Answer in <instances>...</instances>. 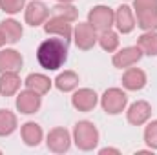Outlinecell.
<instances>
[{
  "mask_svg": "<svg viewBox=\"0 0 157 155\" xmlns=\"http://www.w3.org/2000/svg\"><path fill=\"white\" fill-rule=\"evenodd\" d=\"M48 17H49V7L42 0H31L29 4H26L24 18H26V24H29L31 28L44 26Z\"/></svg>",
  "mask_w": 157,
  "mask_h": 155,
  "instance_id": "9",
  "label": "cell"
},
{
  "mask_svg": "<svg viewBox=\"0 0 157 155\" xmlns=\"http://www.w3.org/2000/svg\"><path fill=\"white\" fill-rule=\"evenodd\" d=\"M0 31L4 33V37H6V40H7L9 44H17L18 40L22 39V33H24L22 24H20L18 20H15V18H6V20H2V22H0Z\"/></svg>",
  "mask_w": 157,
  "mask_h": 155,
  "instance_id": "18",
  "label": "cell"
},
{
  "mask_svg": "<svg viewBox=\"0 0 157 155\" xmlns=\"http://www.w3.org/2000/svg\"><path fill=\"white\" fill-rule=\"evenodd\" d=\"M144 142L150 150H157V119L150 120L144 128Z\"/></svg>",
  "mask_w": 157,
  "mask_h": 155,
  "instance_id": "26",
  "label": "cell"
},
{
  "mask_svg": "<svg viewBox=\"0 0 157 155\" xmlns=\"http://www.w3.org/2000/svg\"><path fill=\"white\" fill-rule=\"evenodd\" d=\"M97 31L88 24V22H78L77 26L73 28V42L78 49L88 51L97 44Z\"/></svg>",
  "mask_w": 157,
  "mask_h": 155,
  "instance_id": "8",
  "label": "cell"
},
{
  "mask_svg": "<svg viewBox=\"0 0 157 155\" xmlns=\"http://www.w3.org/2000/svg\"><path fill=\"white\" fill-rule=\"evenodd\" d=\"M141 59H143V51H141L139 46H126V47L117 49L113 53L112 62H113V66L119 68V70H126V68L135 66Z\"/></svg>",
  "mask_w": 157,
  "mask_h": 155,
  "instance_id": "10",
  "label": "cell"
},
{
  "mask_svg": "<svg viewBox=\"0 0 157 155\" xmlns=\"http://www.w3.org/2000/svg\"><path fill=\"white\" fill-rule=\"evenodd\" d=\"M22 80L18 77V71H6L0 73V95L2 97H11L18 93Z\"/></svg>",
  "mask_w": 157,
  "mask_h": 155,
  "instance_id": "17",
  "label": "cell"
},
{
  "mask_svg": "<svg viewBox=\"0 0 157 155\" xmlns=\"http://www.w3.org/2000/svg\"><path fill=\"white\" fill-rule=\"evenodd\" d=\"M6 42H7V40H6V37H4V33L0 31V47H2V46H4Z\"/></svg>",
  "mask_w": 157,
  "mask_h": 155,
  "instance_id": "30",
  "label": "cell"
},
{
  "mask_svg": "<svg viewBox=\"0 0 157 155\" xmlns=\"http://www.w3.org/2000/svg\"><path fill=\"white\" fill-rule=\"evenodd\" d=\"M150 117H152V106H150V102H146V100H135V102L130 104L128 110H126V119H128V122L133 124V126H143V124H146V122L150 120Z\"/></svg>",
  "mask_w": 157,
  "mask_h": 155,
  "instance_id": "12",
  "label": "cell"
},
{
  "mask_svg": "<svg viewBox=\"0 0 157 155\" xmlns=\"http://www.w3.org/2000/svg\"><path fill=\"white\" fill-rule=\"evenodd\" d=\"M26 7V0H0V9L7 15H17Z\"/></svg>",
  "mask_w": 157,
  "mask_h": 155,
  "instance_id": "27",
  "label": "cell"
},
{
  "mask_svg": "<svg viewBox=\"0 0 157 155\" xmlns=\"http://www.w3.org/2000/svg\"><path fill=\"white\" fill-rule=\"evenodd\" d=\"M53 11V15H59V17H64L66 20H70V22H75L78 17V9L70 2V4H66V2H57V6L51 9Z\"/></svg>",
  "mask_w": 157,
  "mask_h": 155,
  "instance_id": "25",
  "label": "cell"
},
{
  "mask_svg": "<svg viewBox=\"0 0 157 155\" xmlns=\"http://www.w3.org/2000/svg\"><path fill=\"white\" fill-rule=\"evenodd\" d=\"M20 135H22V141L26 146H39L44 139V131L40 128V124L33 122V120H28L22 124L20 128Z\"/></svg>",
  "mask_w": 157,
  "mask_h": 155,
  "instance_id": "16",
  "label": "cell"
},
{
  "mask_svg": "<svg viewBox=\"0 0 157 155\" xmlns=\"http://www.w3.org/2000/svg\"><path fill=\"white\" fill-rule=\"evenodd\" d=\"M101 106L108 115H119L128 106V95L121 88H110L101 97Z\"/></svg>",
  "mask_w": 157,
  "mask_h": 155,
  "instance_id": "4",
  "label": "cell"
},
{
  "mask_svg": "<svg viewBox=\"0 0 157 155\" xmlns=\"http://www.w3.org/2000/svg\"><path fill=\"white\" fill-rule=\"evenodd\" d=\"M121 82L128 91H139V89H143L146 86L148 78H146V73L141 68H126V71L122 73Z\"/></svg>",
  "mask_w": 157,
  "mask_h": 155,
  "instance_id": "14",
  "label": "cell"
},
{
  "mask_svg": "<svg viewBox=\"0 0 157 155\" xmlns=\"http://www.w3.org/2000/svg\"><path fill=\"white\" fill-rule=\"evenodd\" d=\"M71 141L73 139H71L70 131L66 128H60L59 126V128L49 130V133L46 137V146L53 153H66L70 150V146H71Z\"/></svg>",
  "mask_w": 157,
  "mask_h": 155,
  "instance_id": "6",
  "label": "cell"
},
{
  "mask_svg": "<svg viewBox=\"0 0 157 155\" xmlns=\"http://www.w3.org/2000/svg\"><path fill=\"white\" fill-rule=\"evenodd\" d=\"M99 153H101V155H106V153H113V155H119L121 152H119L117 148H102V150H99Z\"/></svg>",
  "mask_w": 157,
  "mask_h": 155,
  "instance_id": "29",
  "label": "cell"
},
{
  "mask_svg": "<svg viewBox=\"0 0 157 155\" xmlns=\"http://www.w3.org/2000/svg\"><path fill=\"white\" fill-rule=\"evenodd\" d=\"M99 46L104 49V51H108V53H115L119 49V33H115L113 29H108V31H102V33H99Z\"/></svg>",
  "mask_w": 157,
  "mask_h": 155,
  "instance_id": "24",
  "label": "cell"
},
{
  "mask_svg": "<svg viewBox=\"0 0 157 155\" xmlns=\"http://www.w3.org/2000/svg\"><path fill=\"white\" fill-rule=\"evenodd\" d=\"M71 104H73L75 110L88 113V112L95 110V106L99 104V95H97L91 88H80V89H77V91L73 93Z\"/></svg>",
  "mask_w": 157,
  "mask_h": 155,
  "instance_id": "11",
  "label": "cell"
},
{
  "mask_svg": "<svg viewBox=\"0 0 157 155\" xmlns=\"http://www.w3.org/2000/svg\"><path fill=\"white\" fill-rule=\"evenodd\" d=\"M133 13H135V22L143 31H157V9H144Z\"/></svg>",
  "mask_w": 157,
  "mask_h": 155,
  "instance_id": "21",
  "label": "cell"
},
{
  "mask_svg": "<svg viewBox=\"0 0 157 155\" xmlns=\"http://www.w3.org/2000/svg\"><path fill=\"white\" fill-rule=\"evenodd\" d=\"M44 31L48 35H55V37H60L62 40H66L68 44L73 39V28H71V22L66 20L64 17H59V15H53V17H48V20L44 22Z\"/></svg>",
  "mask_w": 157,
  "mask_h": 155,
  "instance_id": "5",
  "label": "cell"
},
{
  "mask_svg": "<svg viewBox=\"0 0 157 155\" xmlns=\"http://www.w3.org/2000/svg\"><path fill=\"white\" fill-rule=\"evenodd\" d=\"M37 60L48 71H57L68 60V42L60 37L46 39L37 47Z\"/></svg>",
  "mask_w": 157,
  "mask_h": 155,
  "instance_id": "1",
  "label": "cell"
},
{
  "mask_svg": "<svg viewBox=\"0 0 157 155\" xmlns=\"http://www.w3.org/2000/svg\"><path fill=\"white\" fill-rule=\"evenodd\" d=\"M73 142L78 150L91 152L99 144V130L90 120H78L73 128Z\"/></svg>",
  "mask_w": 157,
  "mask_h": 155,
  "instance_id": "2",
  "label": "cell"
},
{
  "mask_svg": "<svg viewBox=\"0 0 157 155\" xmlns=\"http://www.w3.org/2000/svg\"><path fill=\"white\" fill-rule=\"evenodd\" d=\"M53 84H55V88L59 91H64V93L73 91V89H77V86H78V75L75 71H71V70H66V71L57 75V78L53 80Z\"/></svg>",
  "mask_w": 157,
  "mask_h": 155,
  "instance_id": "20",
  "label": "cell"
},
{
  "mask_svg": "<svg viewBox=\"0 0 157 155\" xmlns=\"http://www.w3.org/2000/svg\"><path fill=\"white\" fill-rule=\"evenodd\" d=\"M137 46L141 47L143 55L157 57V31H144L137 39Z\"/></svg>",
  "mask_w": 157,
  "mask_h": 155,
  "instance_id": "22",
  "label": "cell"
},
{
  "mask_svg": "<svg viewBox=\"0 0 157 155\" xmlns=\"http://www.w3.org/2000/svg\"><path fill=\"white\" fill-rule=\"evenodd\" d=\"M113 26L117 28V31L122 33V35H128V33H132L135 29V26H137L135 13H133V9L130 6L122 4V6H119L117 9H115V24Z\"/></svg>",
  "mask_w": 157,
  "mask_h": 155,
  "instance_id": "13",
  "label": "cell"
},
{
  "mask_svg": "<svg viewBox=\"0 0 157 155\" xmlns=\"http://www.w3.org/2000/svg\"><path fill=\"white\" fill-rule=\"evenodd\" d=\"M22 64H24V59L17 49H13V47L0 49V73L18 71L22 68Z\"/></svg>",
  "mask_w": 157,
  "mask_h": 155,
  "instance_id": "15",
  "label": "cell"
},
{
  "mask_svg": "<svg viewBox=\"0 0 157 155\" xmlns=\"http://www.w3.org/2000/svg\"><path fill=\"white\" fill-rule=\"evenodd\" d=\"M17 110L24 115H33L37 113L42 106V95H39L37 91L26 88L20 93H17Z\"/></svg>",
  "mask_w": 157,
  "mask_h": 155,
  "instance_id": "7",
  "label": "cell"
},
{
  "mask_svg": "<svg viewBox=\"0 0 157 155\" xmlns=\"http://www.w3.org/2000/svg\"><path fill=\"white\" fill-rule=\"evenodd\" d=\"M57 2H66V4H70V2H73V0H57Z\"/></svg>",
  "mask_w": 157,
  "mask_h": 155,
  "instance_id": "31",
  "label": "cell"
},
{
  "mask_svg": "<svg viewBox=\"0 0 157 155\" xmlns=\"http://www.w3.org/2000/svg\"><path fill=\"white\" fill-rule=\"evenodd\" d=\"M18 126L17 115L9 110H0V137H7L11 135Z\"/></svg>",
  "mask_w": 157,
  "mask_h": 155,
  "instance_id": "23",
  "label": "cell"
},
{
  "mask_svg": "<svg viewBox=\"0 0 157 155\" xmlns=\"http://www.w3.org/2000/svg\"><path fill=\"white\" fill-rule=\"evenodd\" d=\"M88 24L97 31V33H102V31H108L112 29V26L115 24V11L108 6H93L90 11H88Z\"/></svg>",
  "mask_w": 157,
  "mask_h": 155,
  "instance_id": "3",
  "label": "cell"
},
{
  "mask_svg": "<svg viewBox=\"0 0 157 155\" xmlns=\"http://www.w3.org/2000/svg\"><path fill=\"white\" fill-rule=\"evenodd\" d=\"M0 153H2V150H0Z\"/></svg>",
  "mask_w": 157,
  "mask_h": 155,
  "instance_id": "32",
  "label": "cell"
},
{
  "mask_svg": "<svg viewBox=\"0 0 157 155\" xmlns=\"http://www.w3.org/2000/svg\"><path fill=\"white\" fill-rule=\"evenodd\" d=\"M24 84H26V88L37 91L39 95H46L51 89L53 80L49 77H46V75H42V73H29L26 77V80H24Z\"/></svg>",
  "mask_w": 157,
  "mask_h": 155,
  "instance_id": "19",
  "label": "cell"
},
{
  "mask_svg": "<svg viewBox=\"0 0 157 155\" xmlns=\"http://www.w3.org/2000/svg\"><path fill=\"white\" fill-rule=\"evenodd\" d=\"M157 9V0H133V11Z\"/></svg>",
  "mask_w": 157,
  "mask_h": 155,
  "instance_id": "28",
  "label": "cell"
}]
</instances>
